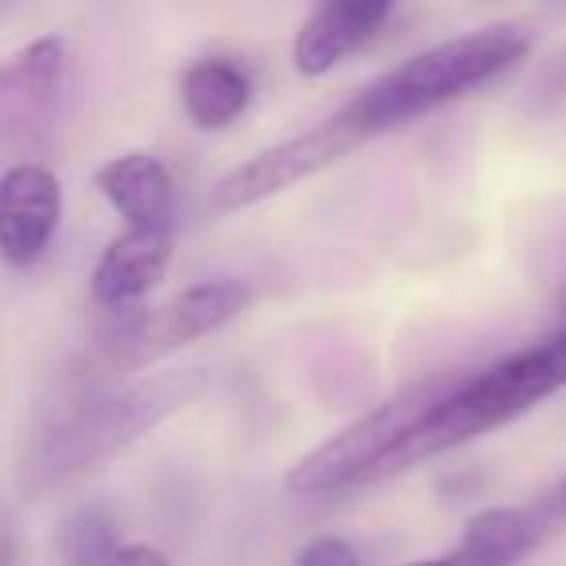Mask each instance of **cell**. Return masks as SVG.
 <instances>
[{"label":"cell","mask_w":566,"mask_h":566,"mask_svg":"<svg viewBox=\"0 0 566 566\" xmlns=\"http://www.w3.org/2000/svg\"><path fill=\"white\" fill-rule=\"evenodd\" d=\"M206 392L202 369H171L156 377L133 380L120 388H94L78 392L74 400L59 403L40 427L32 447V473L40 485L78 478L94 465L109 462L125 447L171 419L187 403H195Z\"/></svg>","instance_id":"1"},{"label":"cell","mask_w":566,"mask_h":566,"mask_svg":"<svg viewBox=\"0 0 566 566\" xmlns=\"http://www.w3.org/2000/svg\"><path fill=\"white\" fill-rule=\"evenodd\" d=\"M566 388V326L547 338L532 342L520 354L496 361L493 369L478 377L450 380L439 400L427 408V416L392 447V454L380 462L377 478L400 473L416 462L462 447L470 439L512 423L535 403Z\"/></svg>","instance_id":"2"},{"label":"cell","mask_w":566,"mask_h":566,"mask_svg":"<svg viewBox=\"0 0 566 566\" xmlns=\"http://www.w3.org/2000/svg\"><path fill=\"white\" fill-rule=\"evenodd\" d=\"M527 55V35L516 24H489L481 32L454 35L447 43L419 51L416 59L400 63L354 94L338 109V117L354 128L361 140H373L380 133L408 125L416 117H427L431 109L447 102H458L470 90L493 82L509 66H516Z\"/></svg>","instance_id":"3"},{"label":"cell","mask_w":566,"mask_h":566,"mask_svg":"<svg viewBox=\"0 0 566 566\" xmlns=\"http://www.w3.org/2000/svg\"><path fill=\"white\" fill-rule=\"evenodd\" d=\"M450 380H427V385L411 388V392L396 396V400L380 403V408L365 411L361 419L346 423L342 431H334L331 439H323L318 447H311L300 462L287 470V493L295 496H334L346 489L373 481L392 447L427 416L434 400L442 396Z\"/></svg>","instance_id":"4"},{"label":"cell","mask_w":566,"mask_h":566,"mask_svg":"<svg viewBox=\"0 0 566 566\" xmlns=\"http://www.w3.org/2000/svg\"><path fill=\"white\" fill-rule=\"evenodd\" d=\"M252 303V287L241 280H206L195 283L156 311H117L113 331L105 334V361L109 369H140L206 334L229 326Z\"/></svg>","instance_id":"5"},{"label":"cell","mask_w":566,"mask_h":566,"mask_svg":"<svg viewBox=\"0 0 566 566\" xmlns=\"http://www.w3.org/2000/svg\"><path fill=\"white\" fill-rule=\"evenodd\" d=\"M361 144H365L361 136L334 113L323 125L256 151L241 167H233L226 179H218V187H213V210L233 213V210H249L256 202H268V198L283 195V190H292L295 182L342 164Z\"/></svg>","instance_id":"6"},{"label":"cell","mask_w":566,"mask_h":566,"mask_svg":"<svg viewBox=\"0 0 566 566\" xmlns=\"http://www.w3.org/2000/svg\"><path fill=\"white\" fill-rule=\"evenodd\" d=\"M63 221V187L40 164H17L0 175V256L32 268L51 249Z\"/></svg>","instance_id":"7"},{"label":"cell","mask_w":566,"mask_h":566,"mask_svg":"<svg viewBox=\"0 0 566 566\" xmlns=\"http://www.w3.org/2000/svg\"><path fill=\"white\" fill-rule=\"evenodd\" d=\"M66 78V43L59 35L20 48L17 55L0 59V140L24 136L59 102Z\"/></svg>","instance_id":"8"},{"label":"cell","mask_w":566,"mask_h":566,"mask_svg":"<svg viewBox=\"0 0 566 566\" xmlns=\"http://www.w3.org/2000/svg\"><path fill=\"white\" fill-rule=\"evenodd\" d=\"M396 0H315L311 17L295 35V71L303 78L331 74L349 51L369 43L392 17Z\"/></svg>","instance_id":"9"},{"label":"cell","mask_w":566,"mask_h":566,"mask_svg":"<svg viewBox=\"0 0 566 566\" xmlns=\"http://www.w3.org/2000/svg\"><path fill=\"white\" fill-rule=\"evenodd\" d=\"M171 229L128 226L117 241H109V249L102 252L94 268L90 287H94L97 307H105L109 315L140 307L144 295L164 280L167 264H171Z\"/></svg>","instance_id":"10"},{"label":"cell","mask_w":566,"mask_h":566,"mask_svg":"<svg viewBox=\"0 0 566 566\" xmlns=\"http://www.w3.org/2000/svg\"><path fill=\"white\" fill-rule=\"evenodd\" d=\"M97 190L109 206L140 229H171L175 226V179L164 159L148 151H128L97 171Z\"/></svg>","instance_id":"11"},{"label":"cell","mask_w":566,"mask_h":566,"mask_svg":"<svg viewBox=\"0 0 566 566\" xmlns=\"http://www.w3.org/2000/svg\"><path fill=\"white\" fill-rule=\"evenodd\" d=\"M179 97L190 125L202 128V133H218L249 109L252 82L233 59H198L182 71Z\"/></svg>","instance_id":"12"},{"label":"cell","mask_w":566,"mask_h":566,"mask_svg":"<svg viewBox=\"0 0 566 566\" xmlns=\"http://www.w3.org/2000/svg\"><path fill=\"white\" fill-rule=\"evenodd\" d=\"M59 555L66 566H171L151 543H125L102 509H78L59 527Z\"/></svg>","instance_id":"13"},{"label":"cell","mask_w":566,"mask_h":566,"mask_svg":"<svg viewBox=\"0 0 566 566\" xmlns=\"http://www.w3.org/2000/svg\"><path fill=\"white\" fill-rule=\"evenodd\" d=\"M547 532V520L535 512V504L532 509H485L470 516L458 547L470 551L485 566H516L539 547Z\"/></svg>","instance_id":"14"},{"label":"cell","mask_w":566,"mask_h":566,"mask_svg":"<svg viewBox=\"0 0 566 566\" xmlns=\"http://www.w3.org/2000/svg\"><path fill=\"white\" fill-rule=\"evenodd\" d=\"M292 566H361V558H357V551L349 547L346 539H338V535H318V539H311L307 547L295 555Z\"/></svg>","instance_id":"15"},{"label":"cell","mask_w":566,"mask_h":566,"mask_svg":"<svg viewBox=\"0 0 566 566\" xmlns=\"http://www.w3.org/2000/svg\"><path fill=\"white\" fill-rule=\"evenodd\" d=\"M532 97L539 105H555L566 97V43L551 59H543L539 74L532 82Z\"/></svg>","instance_id":"16"},{"label":"cell","mask_w":566,"mask_h":566,"mask_svg":"<svg viewBox=\"0 0 566 566\" xmlns=\"http://www.w3.org/2000/svg\"><path fill=\"white\" fill-rule=\"evenodd\" d=\"M535 512H539L543 520H547V527H558L566 520V478L558 481L555 489H551L547 496H543L539 504H535Z\"/></svg>","instance_id":"17"},{"label":"cell","mask_w":566,"mask_h":566,"mask_svg":"<svg viewBox=\"0 0 566 566\" xmlns=\"http://www.w3.org/2000/svg\"><path fill=\"white\" fill-rule=\"evenodd\" d=\"M408 566H485L481 558H473L470 551H450V555H442V558H423V563H408Z\"/></svg>","instance_id":"18"},{"label":"cell","mask_w":566,"mask_h":566,"mask_svg":"<svg viewBox=\"0 0 566 566\" xmlns=\"http://www.w3.org/2000/svg\"><path fill=\"white\" fill-rule=\"evenodd\" d=\"M17 4H20V0H0V20L12 17V12H17Z\"/></svg>","instance_id":"19"},{"label":"cell","mask_w":566,"mask_h":566,"mask_svg":"<svg viewBox=\"0 0 566 566\" xmlns=\"http://www.w3.org/2000/svg\"><path fill=\"white\" fill-rule=\"evenodd\" d=\"M563 315H566V300H563Z\"/></svg>","instance_id":"20"}]
</instances>
